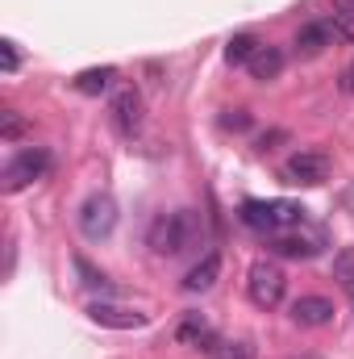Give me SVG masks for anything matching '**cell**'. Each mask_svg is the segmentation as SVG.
I'll return each mask as SVG.
<instances>
[{
    "mask_svg": "<svg viewBox=\"0 0 354 359\" xmlns=\"http://www.w3.org/2000/svg\"><path fill=\"white\" fill-rule=\"evenodd\" d=\"M196 238H200V222H196L192 209L159 213L155 226H150V247H155V255H183Z\"/></svg>",
    "mask_w": 354,
    "mask_h": 359,
    "instance_id": "1",
    "label": "cell"
},
{
    "mask_svg": "<svg viewBox=\"0 0 354 359\" xmlns=\"http://www.w3.org/2000/svg\"><path fill=\"white\" fill-rule=\"evenodd\" d=\"M325 243H330V234L321 226H309V222H296L288 230L267 234V251L271 255H283V259H313V255L325 251Z\"/></svg>",
    "mask_w": 354,
    "mask_h": 359,
    "instance_id": "2",
    "label": "cell"
},
{
    "mask_svg": "<svg viewBox=\"0 0 354 359\" xmlns=\"http://www.w3.org/2000/svg\"><path fill=\"white\" fill-rule=\"evenodd\" d=\"M238 217L259 234H275V230H288V226L304 222V209L296 201H246L238 209Z\"/></svg>",
    "mask_w": 354,
    "mask_h": 359,
    "instance_id": "3",
    "label": "cell"
},
{
    "mask_svg": "<svg viewBox=\"0 0 354 359\" xmlns=\"http://www.w3.org/2000/svg\"><path fill=\"white\" fill-rule=\"evenodd\" d=\"M46 172H50V151H42V147H29V151H21L17 159H8V168L0 172V188L13 196V192H21V188L38 184Z\"/></svg>",
    "mask_w": 354,
    "mask_h": 359,
    "instance_id": "4",
    "label": "cell"
},
{
    "mask_svg": "<svg viewBox=\"0 0 354 359\" xmlns=\"http://www.w3.org/2000/svg\"><path fill=\"white\" fill-rule=\"evenodd\" d=\"M283 288H288V276H283L279 264H271V259H255V264H250L246 292H250V301H255L259 309H275V305L283 301Z\"/></svg>",
    "mask_w": 354,
    "mask_h": 359,
    "instance_id": "5",
    "label": "cell"
},
{
    "mask_svg": "<svg viewBox=\"0 0 354 359\" xmlns=\"http://www.w3.org/2000/svg\"><path fill=\"white\" fill-rule=\"evenodd\" d=\"M113 226H117V201H113V196L96 192V196H88V201L80 205V230H84V238L100 243V238L113 234Z\"/></svg>",
    "mask_w": 354,
    "mask_h": 359,
    "instance_id": "6",
    "label": "cell"
},
{
    "mask_svg": "<svg viewBox=\"0 0 354 359\" xmlns=\"http://www.w3.org/2000/svg\"><path fill=\"white\" fill-rule=\"evenodd\" d=\"M330 172H334V163H330L325 151H296V155L283 163V180H288V184H304V188L325 184Z\"/></svg>",
    "mask_w": 354,
    "mask_h": 359,
    "instance_id": "7",
    "label": "cell"
},
{
    "mask_svg": "<svg viewBox=\"0 0 354 359\" xmlns=\"http://www.w3.org/2000/svg\"><path fill=\"white\" fill-rule=\"evenodd\" d=\"M108 121H113V130L125 134V138H134V134L142 130V96H138V88H117L113 92V100H108Z\"/></svg>",
    "mask_w": 354,
    "mask_h": 359,
    "instance_id": "8",
    "label": "cell"
},
{
    "mask_svg": "<svg viewBox=\"0 0 354 359\" xmlns=\"http://www.w3.org/2000/svg\"><path fill=\"white\" fill-rule=\"evenodd\" d=\"M325 46H334L330 21H309V25H300L296 38H292V55H296V59H317Z\"/></svg>",
    "mask_w": 354,
    "mask_h": 359,
    "instance_id": "9",
    "label": "cell"
},
{
    "mask_svg": "<svg viewBox=\"0 0 354 359\" xmlns=\"http://www.w3.org/2000/svg\"><path fill=\"white\" fill-rule=\"evenodd\" d=\"M88 318L96 326H108V330H142L146 326V313H134V309H121V305H108V301L88 305Z\"/></svg>",
    "mask_w": 354,
    "mask_h": 359,
    "instance_id": "10",
    "label": "cell"
},
{
    "mask_svg": "<svg viewBox=\"0 0 354 359\" xmlns=\"http://www.w3.org/2000/svg\"><path fill=\"white\" fill-rule=\"evenodd\" d=\"M334 318V301L330 297H317V292H309V297H300V301H292V322L296 326H325Z\"/></svg>",
    "mask_w": 354,
    "mask_h": 359,
    "instance_id": "11",
    "label": "cell"
},
{
    "mask_svg": "<svg viewBox=\"0 0 354 359\" xmlns=\"http://www.w3.org/2000/svg\"><path fill=\"white\" fill-rule=\"evenodd\" d=\"M246 72H250V80H259V84L275 80V76L283 72V50H279V46H271V42H263V46L255 50V59L246 63Z\"/></svg>",
    "mask_w": 354,
    "mask_h": 359,
    "instance_id": "12",
    "label": "cell"
},
{
    "mask_svg": "<svg viewBox=\"0 0 354 359\" xmlns=\"http://www.w3.org/2000/svg\"><path fill=\"white\" fill-rule=\"evenodd\" d=\"M217 276H221V255H217V251H208L196 268L183 276V292H208V288L217 284Z\"/></svg>",
    "mask_w": 354,
    "mask_h": 359,
    "instance_id": "13",
    "label": "cell"
},
{
    "mask_svg": "<svg viewBox=\"0 0 354 359\" xmlns=\"http://www.w3.org/2000/svg\"><path fill=\"white\" fill-rule=\"evenodd\" d=\"M176 343H183V347H208L213 330H208V322L200 313H183V322L176 326Z\"/></svg>",
    "mask_w": 354,
    "mask_h": 359,
    "instance_id": "14",
    "label": "cell"
},
{
    "mask_svg": "<svg viewBox=\"0 0 354 359\" xmlns=\"http://www.w3.org/2000/svg\"><path fill=\"white\" fill-rule=\"evenodd\" d=\"M113 80H117V72H113V67H88V72H80L71 84H76L80 96H100V92L113 88Z\"/></svg>",
    "mask_w": 354,
    "mask_h": 359,
    "instance_id": "15",
    "label": "cell"
},
{
    "mask_svg": "<svg viewBox=\"0 0 354 359\" xmlns=\"http://www.w3.org/2000/svg\"><path fill=\"white\" fill-rule=\"evenodd\" d=\"M259 46H263V42H259L255 34H234V38L225 42V63H229V67H246Z\"/></svg>",
    "mask_w": 354,
    "mask_h": 359,
    "instance_id": "16",
    "label": "cell"
},
{
    "mask_svg": "<svg viewBox=\"0 0 354 359\" xmlns=\"http://www.w3.org/2000/svg\"><path fill=\"white\" fill-rule=\"evenodd\" d=\"M325 21L334 29V42H354V4H334Z\"/></svg>",
    "mask_w": 354,
    "mask_h": 359,
    "instance_id": "17",
    "label": "cell"
},
{
    "mask_svg": "<svg viewBox=\"0 0 354 359\" xmlns=\"http://www.w3.org/2000/svg\"><path fill=\"white\" fill-rule=\"evenodd\" d=\"M334 280H338L346 292H354V247H342V251L334 255Z\"/></svg>",
    "mask_w": 354,
    "mask_h": 359,
    "instance_id": "18",
    "label": "cell"
},
{
    "mask_svg": "<svg viewBox=\"0 0 354 359\" xmlns=\"http://www.w3.org/2000/svg\"><path fill=\"white\" fill-rule=\"evenodd\" d=\"M25 134H29V121H25L21 113H13V109L0 113V138H4V142H17V138H25Z\"/></svg>",
    "mask_w": 354,
    "mask_h": 359,
    "instance_id": "19",
    "label": "cell"
},
{
    "mask_svg": "<svg viewBox=\"0 0 354 359\" xmlns=\"http://www.w3.org/2000/svg\"><path fill=\"white\" fill-rule=\"evenodd\" d=\"M213 359H250V347H242V343H221L217 334H213V343L204 347Z\"/></svg>",
    "mask_w": 354,
    "mask_h": 359,
    "instance_id": "20",
    "label": "cell"
},
{
    "mask_svg": "<svg viewBox=\"0 0 354 359\" xmlns=\"http://www.w3.org/2000/svg\"><path fill=\"white\" fill-rule=\"evenodd\" d=\"M76 271L84 276V284H88V288H108V280H104V271H96V268L88 264V259H84V255H76Z\"/></svg>",
    "mask_w": 354,
    "mask_h": 359,
    "instance_id": "21",
    "label": "cell"
},
{
    "mask_svg": "<svg viewBox=\"0 0 354 359\" xmlns=\"http://www.w3.org/2000/svg\"><path fill=\"white\" fill-rule=\"evenodd\" d=\"M0 67H4L8 76L21 67V55H17V42H13V38H4V42H0Z\"/></svg>",
    "mask_w": 354,
    "mask_h": 359,
    "instance_id": "22",
    "label": "cell"
},
{
    "mask_svg": "<svg viewBox=\"0 0 354 359\" xmlns=\"http://www.w3.org/2000/svg\"><path fill=\"white\" fill-rule=\"evenodd\" d=\"M246 126H250V113H246V109H225L221 130H246Z\"/></svg>",
    "mask_w": 354,
    "mask_h": 359,
    "instance_id": "23",
    "label": "cell"
},
{
    "mask_svg": "<svg viewBox=\"0 0 354 359\" xmlns=\"http://www.w3.org/2000/svg\"><path fill=\"white\" fill-rule=\"evenodd\" d=\"M338 88L346 92V96H354V63L346 67V72H342V84H338Z\"/></svg>",
    "mask_w": 354,
    "mask_h": 359,
    "instance_id": "24",
    "label": "cell"
},
{
    "mask_svg": "<svg viewBox=\"0 0 354 359\" xmlns=\"http://www.w3.org/2000/svg\"><path fill=\"white\" fill-rule=\"evenodd\" d=\"M334 4H354V0H334Z\"/></svg>",
    "mask_w": 354,
    "mask_h": 359,
    "instance_id": "25",
    "label": "cell"
}]
</instances>
